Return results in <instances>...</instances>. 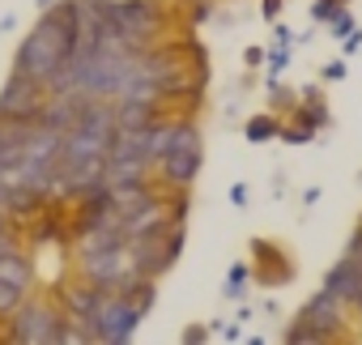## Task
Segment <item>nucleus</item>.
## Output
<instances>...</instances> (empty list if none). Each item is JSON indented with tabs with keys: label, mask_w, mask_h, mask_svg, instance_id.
Returning <instances> with one entry per match:
<instances>
[{
	"label": "nucleus",
	"mask_w": 362,
	"mask_h": 345,
	"mask_svg": "<svg viewBox=\"0 0 362 345\" xmlns=\"http://www.w3.org/2000/svg\"><path fill=\"white\" fill-rule=\"evenodd\" d=\"M69 43H73V0H69V5H52V9H47V18L39 22V30L22 43L13 69L47 86V77L64 64Z\"/></svg>",
	"instance_id": "nucleus-1"
},
{
	"label": "nucleus",
	"mask_w": 362,
	"mask_h": 345,
	"mask_svg": "<svg viewBox=\"0 0 362 345\" xmlns=\"http://www.w3.org/2000/svg\"><path fill=\"white\" fill-rule=\"evenodd\" d=\"M56 332H60V320H56L47 307L22 298V307L13 311V332H9V341H18V345H52Z\"/></svg>",
	"instance_id": "nucleus-2"
},
{
	"label": "nucleus",
	"mask_w": 362,
	"mask_h": 345,
	"mask_svg": "<svg viewBox=\"0 0 362 345\" xmlns=\"http://www.w3.org/2000/svg\"><path fill=\"white\" fill-rule=\"evenodd\" d=\"M39 111H43V81L13 69V77L5 81V94H0V115L5 119H35Z\"/></svg>",
	"instance_id": "nucleus-3"
},
{
	"label": "nucleus",
	"mask_w": 362,
	"mask_h": 345,
	"mask_svg": "<svg viewBox=\"0 0 362 345\" xmlns=\"http://www.w3.org/2000/svg\"><path fill=\"white\" fill-rule=\"evenodd\" d=\"M86 273H90L94 286H124V281H132L141 269H136V256H132V252L107 247V252L86 256Z\"/></svg>",
	"instance_id": "nucleus-4"
},
{
	"label": "nucleus",
	"mask_w": 362,
	"mask_h": 345,
	"mask_svg": "<svg viewBox=\"0 0 362 345\" xmlns=\"http://www.w3.org/2000/svg\"><path fill=\"white\" fill-rule=\"evenodd\" d=\"M111 22L115 30L124 35V43L141 47V39H149L158 30V13L149 5H141V0H124V5H111Z\"/></svg>",
	"instance_id": "nucleus-5"
},
{
	"label": "nucleus",
	"mask_w": 362,
	"mask_h": 345,
	"mask_svg": "<svg viewBox=\"0 0 362 345\" xmlns=\"http://www.w3.org/2000/svg\"><path fill=\"white\" fill-rule=\"evenodd\" d=\"M324 290H328L337 303H354V298H358V290H362V269H358V260H354V256H345V260L324 277Z\"/></svg>",
	"instance_id": "nucleus-6"
},
{
	"label": "nucleus",
	"mask_w": 362,
	"mask_h": 345,
	"mask_svg": "<svg viewBox=\"0 0 362 345\" xmlns=\"http://www.w3.org/2000/svg\"><path fill=\"white\" fill-rule=\"evenodd\" d=\"M77 132H90V136L111 141V132H115V107L86 98V107H81V115H77Z\"/></svg>",
	"instance_id": "nucleus-7"
},
{
	"label": "nucleus",
	"mask_w": 362,
	"mask_h": 345,
	"mask_svg": "<svg viewBox=\"0 0 362 345\" xmlns=\"http://www.w3.org/2000/svg\"><path fill=\"white\" fill-rule=\"evenodd\" d=\"M162 170L175 184H192L197 170H201V149H170V153H162Z\"/></svg>",
	"instance_id": "nucleus-8"
},
{
	"label": "nucleus",
	"mask_w": 362,
	"mask_h": 345,
	"mask_svg": "<svg viewBox=\"0 0 362 345\" xmlns=\"http://www.w3.org/2000/svg\"><path fill=\"white\" fill-rule=\"evenodd\" d=\"M337 307H341V303H337L328 290H320V294L307 303L303 320H307V324H315V328H337V324H341V311H337Z\"/></svg>",
	"instance_id": "nucleus-9"
},
{
	"label": "nucleus",
	"mask_w": 362,
	"mask_h": 345,
	"mask_svg": "<svg viewBox=\"0 0 362 345\" xmlns=\"http://www.w3.org/2000/svg\"><path fill=\"white\" fill-rule=\"evenodd\" d=\"M153 124V103L145 98H124L115 107V128H149Z\"/></svg>",
	"instance_id": "nucleus-10"
},
{
	"label": "nucleus",
	"mask_w": 362,
	"mask_h": 345,
	"mask_svg": "<svg viewBox=\"0 0 362 345\" xmlns=\"http://www.w3.org/2000/svg\"><path fill=\"white\" fill-rule=\"evenodd\" d=\"M107 197H111V209H115V214H124V209H132V205L149 201V192H145V184H141V180H132V184H111V188H107Z\"/></svg>",
	"instance_id": "nucleus-11"
},
{
	"label": "nucleus",
	"mask_w": 362,
	"mask_h": 345,
	"mask_svg": "<svg viewBox=\"0 0 362 345\" xmlns=\"http://www.w3.org/2000/svg\"><path fill=\"white\" fill-rule=\"evenodd\" d=\"M0 281H9V286H30V264L18 256V252H0Z\"/></svg>",
	"instance_id": "nucleus-12"
},
{
	"label": "nucleus",
	"mask_w": 362,
	"mask_h": 345,
	"mask_svg": "<svg viewBox=\"0 0 362 345\" xmlns=\"http://www.w3.org/2000/svg\"><path fill=\"white\" fill-rule=\"evenodd\" d=\"M69 307L77 311V320H94V307H98V290H90V286L73 290V294H69Z\"/></svg>",
	"instance_id": "nucleus-13"
},
{
	"label": "nucleus",
	"mask_w": 362,
	"mask_h": 345,
	"mask_svg": "<svg viewBox=\"0 0 362 345\" xmlns=\"http://www.w3.org/2000/svg\"><path fill=\"white\" fill-rule=\"evenodd\" d=\"M22 286H9V281H0V315H13L22 307Z\"/></svg>",
	"instance_id": "nucleus-14"
},
{
	"label": "nucleus",
	"mask_w": 362,
	"mask_h": 345,
	"mask_svg": "<svg viewBox=\"0 0 362 345\" xmlns=\"http://www.w3.org/2000/svg\"><path fill=\"white\" fill-rule=\"evenodd\" d=\"M247 136H252V141H269V136H277V124H273L269 115H260V119L247 124Z\"/></svg>",
	"instance_id": "nucleus-15"
},
{
	"label": "nucleus",
	"mask_w": 362,
	"mask_h": 345,
	"mask_svg": "<svg viewBox=\"0 0 362 345\" xmlns=\"http://www.w3.org/2000/svg\"><path fill=\"white\" fill-rule=\"evenodd\" d=\"M239 286H247V269H243V264H235V269H230V281H226V290H230V294H239Z\"/></svg>",
	"instance_id": "nucleus-16"
},
{
	"label": "nucleus",
	"mask_w": 362,
	"mask_h": 345,
	"mask_svg": "<svg viewBox=\"0 0 362 345\" xmlns=\"http://www.w3.org/2000/svg\"><path fill=\"white\" fill-rule=\"evenodd\" d=\"M349 30H354V18H349V13H337V22H332V35H341V39H345Z\"/></svg>",
	"instance_id": "nucleus-17"
},
{
	"label": "nucleus",
	"mask_w": 362,
	"mask_h": 345,
	"mask_svg": "<svg viewBox=\"0 0 362 345\" xmlns=\"http://www.w3.org/2000/svg\"><path fill=\"white\" fill-rule=\"evenodd\" d=\"M332 9H337V0H320V5H315V22L332 18Z\"/></svg>",
	"instance_id": "nucleus-18"
},
{
	"label": "nucleus",
	"mask_w": 362,
	"mask_h": 345,
	"mask_svg": "<svg viewBox=\"0 0 362 345\" xmlns=\"http://www.w3.org/2000/svg\"><path fill=\"white\" fill-rule=\"evenodd\" d=\"M349 256H354V260H358V269H362V230L354 235V243H349Z\"/></svg>",
	"instance_id": "nucleus-19"
},
{
	"label": "nucleus",
	"mask_w": 362,
	"mask_h": 345,
	"mask_svg": "<svg viewBox=\"0 0 362 345\" xmlns=\"http://www.w3.org/2000/svg\"><path fill=\"white\" fill-rule=\"evenodd\" d=\"M230 201H235V205H247V188H243V184H235V188H230Z\"/></svg>",
	"instance_id": "nucleus-20"
},
{
	"label": "nucleus",
	"mask_w": 362,
	"mask_h": 345,
	"mask_svg": "<svg viewBox=\"0 0 362 345\" xmlns=\"http://www.w3.org/2000/svg\"><path fill=\"white\" fill-rule=\"evenodd\" d=\"M286 64H290V56H286V52H273V73H281Z\"/></svg>",
	"instance_id": "nucleus-21"
},
{
	"label": "nucleus",
	"mask_w": 362,
	"mask_h": 345,
	"mask_svg": "<svg viewBox=\"0 0 362 345\" xmlns=\"http://www.w3.org/2000/svg\"><path fill=\"white\" fill-rule=\"evenodd\" d=\"M281 136H286V141H294V145H298V141H307V136H311V132H307V128H303V132H298V128H290V132H281Z\"/></svg>",
	"instance_id": "nucleus-22"
},
{
	"label": "nucleus",
	"mask_w": 362,
	"mask_h": 345,
	"mask_svg": "<svg viewBox=\"0 0 362 345\" xmlns=\"http://www.w3.org/2000/svg\"><path fill=\"white\" fill-rule=\"evenodd\" d=\"M277 9H281V0H264V18H273Z\"/></svg>",
	"instance_id": "nucleus-23"
},
{
	"label": "nucleus",
	"mask_w": 362,
	"mask_h": 345,
	"mask_svg": "<svg viewBox=\"0 0 362 345\" xmlns=\"http://www.w3.org/2000/svg\"><path fill=\"white\" fill-rule=\"evenodd\" d=\"M35 5H39V9H52V5H56V0H35Z\"/></svg>",
	"instance_id": "nucleus-24"
},
{
	"label": "nucleus",
	"mask_w": 362,
	"mask_h": 345,
	"mask_svg": "<svg viewBox=\"0 0 362 345\" xmlns=\"http://www.w3.org/2000/svg\"><path fill=\"white\" fill-rule=\"evenodd\" d=\"M354 303H358V307H362V290H358V298H354Z\"/></svg>",
	"instance_id": "nucleus-25"
},
{
	"label": "nucleus",
	"mask_w": 362,
	"mask_h": 345,
	"mask_svg": "<svg viewBox=\"0 0 362 345\" xmlns=\"http://www.w3.org/2000/svg\"><path fill=\"white\" fill-rule=\"evenodd\" d=\"M0 214H5V209H0Z\"/></svg>",
	"instance_id": "nucleus-26"
}]
</instances>
